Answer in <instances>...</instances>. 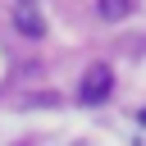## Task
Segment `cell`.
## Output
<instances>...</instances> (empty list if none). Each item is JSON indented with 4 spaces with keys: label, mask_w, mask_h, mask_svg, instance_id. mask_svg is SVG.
I'll list each match as a JSON object with an SVG mask.
<instances>
[{
    "label": "cell",
    "mask_w": 146,
    "mask_h": 146,
    "mask_svg": "<svg viewBox=\"0 0 146 146\" xmlns=\"http://www.w3.org/2000/svg\"><path fill=\"white\" fill-rule=\"evenodd\" d=\"M14 23L23 36H46V18H41L36 0H14Z\"/></svg>",
    "instance_id": "obj_2"
},
{
    "label": "cell",
    "mask_w": 146,
    "mask_h": 146,
    "mask_svg": "<svg viewBox=\"0 0 146 146\" xmlns=\"http://www.w3.org/2000/svg\"><path fill=\"white\" fill-rule=\"evenodd\" d=\"M137 119H141V123H146V110H141V114H137Z\"/></svg>",
    "instance_id": "obj_4"
},
{
    "label": "cell",
    "mask_w": 146,
    "mask_h": 146,
    "mask_svg": "<svg viewBox=\"0 0 146 146\" xmlns=\"http://www.w3.org/2000/svg\"><path fill=\"white\" fill-rule=\"evenodd\" d=\"M128 14V0H100V18H123Z\"/></svg>",
    "instance_id": "obj_3"
},
{
    "label": "cell",
    "mask_w": 146,
    "mask_h": 146,
    "mask_svg": "<svg viewBox=\"0 0 146 146\" xmlns=\"http://www.w3.org/2000/svg\"><path fill=\"white\" fill-rule=\"evenodd\" d=\"M110 91H114V73H110L105 64H91V68L82 73L78 100H82V105H100V100H110Z\"/></svg>",
    "instance_id": "obj_1"
}]
</instances>
